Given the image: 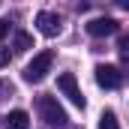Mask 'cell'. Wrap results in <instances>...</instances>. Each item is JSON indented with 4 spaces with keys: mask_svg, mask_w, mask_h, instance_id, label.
I'll use <instances>...</instances> for the list:
<instances>
[{
    "mask_svg": "<svg viewBox=\"0 0 129 129\" xmlns=\"http://www.w3.org/2000/svg\"><path fill=\"white\" fill-rule=\"evenodd\" d=\"M9 30H12V21H9V18H0V42L9 36Z\"/></svg>",
    "mask_w": 129,
    "mask_h": 129,
    "instance_id": "30bf717a",
    "label": "cell"
},
{
    "mask_svg": "<svg viewBox=\"0 0 129 129\" xmlns=\"http://www.w3.org/2000/svg\"><path fill=\"white\" fill-rule=\"evenodd\" d=\"M57 90H60L75 108H84V105H87V99L81 93V87H78V78H75L72 72H60V75H57Z\"/></svg>",
    "mask_w": 129,
    "mask_h": 129,
    "instance_id": "3957f363",
    "label": "cell"
},
{
    "mask_svg": "<svg viewBox=\"0 0 129 129\" xmlns=\"http://www.w3.org/2000/svg\"><path fill=\"white\" fill-rule=\"evenodd\" d=\"M60 27H63L60 15H54V12H39L36 15V30L42 33V36H57Z\"/></svg>",
    "mask_w": 129,
    "mask_h": 129,
    "instance_id": "5b68a950",
    "label": "cell"
},
{
    "mask_svg": "<svg viewBox=\"0 0 129 129\" xmlns=\"http://www.w3.org/2000/svg\"><path fill=\"white\" fill-rule=\"evenodd\" d=\"M120 51L129 57V36H120Z\"/></svg>",
    "mask_w": 129,
    "mask_h": 129,
    "instance_id": "8fae6325",
    "label": "cell"
},
{
    "mask_svg": "<svg viewBox=\"0 0 129 129\" xmlns=\"http://www.w3.org/2000/svg\"><path fill=\"white\" fill-rule=\"evenodd\" d=\"M9 63V48H0V66Z\"/></svg>",
    "mask_w": 129,
    "mask_h": 129,
    "instance_id": "7c38bea8",
    "label": "cell"
},
{
    "mask_svg": "<svg viewBox=\"0 0 129 129\" xmlns=\"http://www.w3.org/2000/svg\"><path fill=\"white\" fill-rule=\"evenodd\" d=\"M87 33L90 36H111V33H117V21L114 18H93V21H87Z\"/></svg>",
    "mask_w": 129,
    "mask_h": 129,
    "instance_id": "8992f818",
    "label": "cell"
},
{
    "mask_svg": "<svg viewBox=\"0 0 129 129\" xmlns=\"http://www.w3.org/2000/svg\"><path fill=\"white\" fill-rule=\"evenodd\" d=\"M36 108H39V117H42L48 126H54V129H66L69 117H66L63 105H60L54 96H39V99H36Z\"/></svg>",
    "mask_w": 129,
    "mask_h": 129,
    "instance_id": "6da1fadb",
    "label": "cell"
},
{
    "mask_svg": "<svg viewBox=\"0 0 129 129\" xmlns=\"http://www.w3.org/2000/svg\"><path fill=\"white\" fill-rule=\"evenodd\" d=\"M51 66H54V51H42V54H36L27 69H24V81L27 84H39L48 72H51Z\"/></svg>",
    "mask_w": 129,
    "mask_h": 129,
    "instance_id": "7a4b0ae2",
    "label": "cell"
},
{
    "mask_svg": "<svg viewBox=\"0 0 129 129\" xmlns=\"http://www.w3.org/2000/svg\"><path fill=\"white\" fill-rule=\"evenodd\" d=\"M3 126H6V129H30V114H27V111H21V108H15V111H9V114H6Z\"/></svg>",
    "mask_w": 129,
    "mask_h": 129,
    "instance_id": "52a82bcc",
    "label": "cell"
},
{
    "mask_svg": "<svg viewBox=\"0 0 129 129\" xmlns=\"http://www.w3.org/2000/svg\"><path fill=\"white\" fill-rule=\"evenodd\" d=\"M99 129H120V123H117V114H114L111 108H105V111L99 114Z\"/></svg>",
    "mask_w": 129,
    "mask_h": 129,
    "instance_id": "ba28073f",
    "label": "cell"
},
{
    "mask_svg": "<svg viewBox=\"0 0 129 129\" xmlns=\"http://www.w3.org/2000/svg\"><path fill=\"white\" fill-rule=\"evenodd\" d=\"M27 48H33V36L30 33H15V51H27Z\"/></svg>",
    "mask_w": 129,
    "mask_h": 129,
    "instance_id": "9c48e42d",
    "label": "cell"
},
{
    "mask_svg": "<svg viewBox=\"0 0 129 129\" xmlns=\"http://www.w3.org/2000/svg\"><path fill=\"white\" fill-rule=\"evenodd\" d=\"M114 3H117L120 9H126V12H129V0H114Z\"/></svg>",
    "mask_w": 129,
    "mask_h": 129,
    "instance_id": "4fadbf2b",
    "label": "cell"
},
{
    "mask_svg": "<svg viewBox=\"0 0 129 129\" xmlns=\"http://www.w3.org/2000/svg\"><path fill=\"white\" fill-rule=\"evenodd\" d=\"M93 72H96V84H99V87H105V90H114V87H120V81H123L120 69L111 66V63H99Z\"/></svg>",
    "mask_w": 129,
    "mask_h": 129,
    "instance_id": "277c9868",
    "label": "cell"
}]
</instances>
